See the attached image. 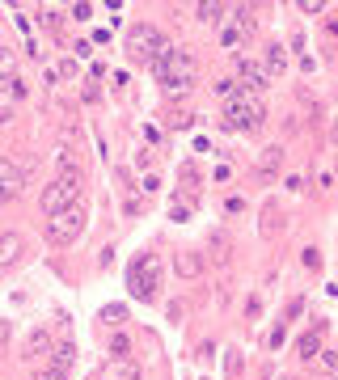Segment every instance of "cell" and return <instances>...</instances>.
I'll list each match as a JSON object with an SVG mask.
<instances>
[{"instance_id": "obj_1", "label": "cell", "mask_w": 338, "mask_h": 380, "mask_svg": "<svg viewBox=\"0 0 338 380\" xmlns=\"http://www.w3.org/2000/svg\"><path fill=\"white\" fill-rule=\"evenodd\" d=\"M81 186H85V173H81L77 165H68L55 182L42 190V212H47V216H60V212H68V207H77Z\"/></svg>"}, {"instance_id": "obj_2", "label": "cell", "mask_w": 338, "mask_h": 380, "mask_svg": "<svg viewBox=\"0 0 338 380\" xmlns=\"http://www.w3.org/2000/svg\"><path fill=\"white\" fill-rule=\"evenodd\" d=\"M262 118H267V110H262L258 93L237 89V97H233V101H224V127H229V131H254Z\"/></svg>"}, {"instance_id": "obj_3", "label": "cell", "mask_w": 338, "mask_h": 380, "mask_svg": "<svg viewBox=\"0 0 338 380\" xmlns=\"http://www.w3.org/2000/svg\"><path fill=\"white\" fill-rule=\"evenodd\" d=\"M127 288L135 300H153V292L161 288V258L157 253H144L127 266Z\"/></svg>"}, {"instance_id": "obj_4", "label": "cell", "mask_w": 338, "mask_h": 380, "mask_svg": "<svg viewBox=\"0 0 338 380\" xmlns=\"http://www.w3.org/2000/svg\"><path fill=\"white\" fill-rule=\"evenodd\" d=\"M81 228H85V207H68L47 220V237H51V245H72L81 237Z\"/></svg>"}, {"instance_id": "obj_5", "label": "cell", "mask_w": 338, "mask_h": 380, "mask_svg": "<svg viewBox=\"0 0 338 380\" xmlns=\"http://www.w3.org/2000/svg\"><path fill=\"white\" fill-rule=\"evenodd\" d=\"M127 42H131V51H140V55H148V60H157V55L169 51V42L161 38V30H153V25H135V30L127 34Z\"/></svg>"}, {"instance_id": "obj_6", "label": "cell", "mask_w": 338, "mask_h": 380, "mask_svg": "<svg viewBox=\"0 0 338 380\" xmlns=\"http://www.w3.org/2000/svg\"><path fill=\"white\" fill-rule=\"evenodd\" d=\"M271 85V72L254 64V60H237V89H246V93H262Z\"/></svg>"}, {"instance_id": "obj_7", "label": "cell", "mask_w": 338, "mask_h": 380, "mask_svg": "<svg viewBox=\"0 0 338 380\" xmlns=\"http://www.w3.org/2000/svg\"><path fill=\"white\" fill-rule=\"evenodd\" d=\"M0 186H5V199H17L21 194V186H26V177H21V169L5 157L0 161Z\"/></svg>"}, {"instance_id": "obj_8", "label": "cell", "mask_w": 338, "mask_h": 380, "mask_svg": "<svg viewBox=\"0 0 338 380\" xmlns=\"http://www.w3.org/2000/svg\"><path fill=\"white\" fill-rule=\"evenodd\" d=\"M262 68H267L271 76H283V68H287V51H283L279 42H271L267 55H262Z\"/></svg>"}, {"instance_id": "obj_9", "label": "cell", "mask_w": 338, "mask_h": 380, "mask_svg": "<svg viewBox=\"0 0 338 380\" xmlns=\"http://www.w3.org/2000/svg\"><path fill=\"white\" fill-rule=\"evenodd\" d=\"M106 380H140V368H135L131 359H114V364L106 368Z\"/></svg>"}, {"instance_id": "obj_10", "label": "cell", "mask_w": 338, "mask_h": 380, "mask_svg": "<svg viewBox=\"0 0 338 380\" xmlns=\"http://www.w3.org/2000/svg\"><path fill=\"white\" fill-rule=\"evenodd\" d=\"M17 253H21V237H17V233H5V237H0V262L13 266Z\"/></svg>"}, {"instance_id": "obj_11", "label": "cell", "mask_w": 338, "mask_h": 380, "mask_svg": "<svg viewBox=\"0 0 338 380\" xmlns=\"http://www.w3.org/2000/svg\"><path fill=\"white\" fill-rule=\"evenodd\" d=\"M161 89H165V97H186L195 89V76H174V81H165Z\"/></svg>"}, {"instance_id": "obj_12", "label": "cell", "mask_w": 338, "mask_h": 380, "mask_svg": "<svg viewBox=\"0 0 338 380\" xmlns=\"http://www.w3.org/2000/svg\"><path fill=\"white\" fill-rule=\"evenodd\" d=\"M72 355H77V346H72V342H60V346L51 351V368L68 372V368H72Z\"/></svg>"}, {"instance_id": "obj_13", "label": "cell", "mask_w": 338, "mask_h": 380, "mask_svg": "<svg viewBox=\"0 0 338 380\" xmlns=\"http://www.w3.org/2000/svg\"><path fill=\"white\" fill-rule=\"evenodd\" d=\"M174 266H178V275H182V279H195V275L203 270V262L195 258V253H178V262H174Z\"/></svg>"}, {"instance_id": "obj_14", "label": "cell", "mask_w": 338, "mask_h": 380, "mask_svg": "<svg viewBox=\"0 0 338 380\" xmlns=\"http://www.w3.org/2000/svg\"><path fill=\"white\" fill-rule=\"evenodd\" d=\"M296 351H300V359H317V355H322V334H304L296 342Z\"/></svg>"}, {"instance_id": "obj_15", "label": "cell", "mask_w": 338, "mask_h": 380, "mask_svg": "<svg viewBox=\"0 0 338 380\" xmlns=\"http://www.w3.org/2000/svg\"><path fill=\"white\" fill-rule=\"evenodd\" d=\"M123 317H127V309H123V304H106V309H102V321H110V325H118Z\"/></svg>"}, {"instance_id": "obj_16", "label": "cell", "mask_w": 338, "mask_h": 380, "mask_svg": "<svg viewBox=\"0 0 338 380\" xmlns=\"http://www.w3.org/2000/svg\"><path fill=\"white\" fill-rule=\"evenodd\" d=\"M220 38H224V47H237L241 38H246V30H241V25L233 21V25H224V34H220Z\"/></svg>"}, {"instance_id": "obj_17", "label": "cell", "mask_w": 338, "mask_h": 380, "mask_svg": "<svg viewBox=\"0 0 338 380\" xmlns=\"http://www.w3.org/2000/svg\"><path fill=\"white\" fill-rule=\"evenodd\" d=\"M195 13H199V21H216V17L224 13V5H211V0H207V5H199Z\"/></svg>"}, {"instance_id": "obj_18", "label": "cell", "mask_w": 338, "mask_h": 380, "mask_svg": "<svg viewBox=\"0 0 338 380\" xmlns=\"http://www.w3.org/2000/svg\"><path fill=\"white\" fill-rule=\"evenodd\" d=\"M110 351H114V359H127V351H131V342H127V334H114V342H110Z\"/></svg>"}, {"instance_id": "obj_19", "label": "cell", "mask_w": 338, "mask_h": 380, "mask_svg": "<svg viewBox=\"0 0 338 380\" xmlns=\"http://www.w3.org/2000/svg\"><path fill=\"white\" fill-rule=\"evenodd\" d=\"M30 351H55V346H51V338H47L42 329H34V334H30Z\"/></svg>"}, {"instance_id": "obj_20", "label": "cell", "mask_w": 338, "mask_h": 380, "mask_svg": "<svg viewBox=\"0 0 338 380\" xmlns=\"http://www.w3.org/2000/svg\"><path fill=\"white\" fill-rule=\"evenodd\" d=\"M190 123H195V114H169V127H174V131H182V127H190Z\"/></svg>"}, {"instance_id": "obj_21", "label": "cell", "mask_w": 338, "mask_h": 380, "mask_svg": "<svg viewBox=\"0 0 338 380\" xmlns=\"http://www.w3.org/2000/svg\"><path fill=\"white\" fill-rule=\"evenodd\" d=\"M5 93L9 97H26V81H17V76H13V81H5Z\"/></svg>"}, {"instance_id": "obj_22", "label": "cell", "mask_w": 338, "mask_h": 380, "mask_svg": "<svg viewBox=\"0 0 338 380\" xmlns=\"http://www.w3.org/2000/svg\"><path fill=\"white\" fill-rule=\"evenodd\" d=\"M279 165V148H267V157L258 161V169H275Z\"/></svg>"}, {"instance_id": "obj_23", "label": "cell", "mask_w": 338, "mask_h": 380, "mask_svg": "<svg viewBox=\"0 0 338 380\" xmlns=\"http://www.w3.org/2000/svg\"><path fill=\"white\" fill-rule=\"evenodd\" d=\"M296 9H300V13H326V5H322V0H300Z\"/></svg>"}, {"instance_id": "obj_24", "label": "cell", "mask_w": 338, "mask_h": 380, "mask_svg": "<svg viewBox=\"0 0 338 380\" xmlns=\"http://www.w3.org/2000/svg\"><path fill=\"white\" fill-rule=\"evenodd\" d=\"M224 212H233V216H237V212H246V199H241V194H233V199H224Z\"/></svg>"}, {"instance_id": "obj_25", "label": "cell", "mask_w": 338, "mask_h": 380, "mask_svg": "<svg viewBox=\"0 0 338 380\" xmlns=\"http://www.w3.org/2000/svg\"><path fill=\"white\" fill-rule=\"evenodd\" d=\"M89 17H93L89 5H72V21H89Z\"/></svg>"}, {"instance_id": "obj_26", "label": "cell", "mask_w": 338, "mask_h": 380, "mask_svg": "<svg viewBox=\"0 0 338 380\" xmlns=\"http://www.w3.org/2000/svg\"><path fill=\"white\" fill-rule=\"evenodd\" d=\"M34 380H68V372H60V368H47V372H38Z\"/></svg>"}, {"instance_id": "obj_27", "label": "cell", "mask_w": 338, "mask_h": 380, "mask_svg": "<svg viewBox=\"0 0 338 380\" xmlns=\"http://www.w3.org/2000/svg\"><path fill=\"white\" fill-rule=\"evenodd\" d=\"M322 364H326L330 372H338V351H322Z\"/></svg>"}, {"instance_id": "obj_28", "label": "cell", "mask_w": 338, "mask_h": 380, "mask_svg": "<svg viewBox=\"0 0 338 380\" xmlns=\"http://www.w3.org/2000/svg\"><path fill=\"white\" fill-rule=\"evenodd\" d=\"M334 140H338V118H334Z\"/></svg>"}, {"instance_id": "obj_29", "label": "cell", "mask_w": 338, "mask_h": 380, "mask_svg": "<svg viewBox=\"0 0 338 380\" xmlns=\"http://www.w3.org/2000/svg\"><path fill=\"white\" fill-rule=\"evenodd\" d=\"M326 380H338V372H330V376H326Z\"/></svg>"}, {"instance_id": "obj_30", "label": "cell", "mask_w": 338, "mask_h": 380, "mask_svg": "<svg viewBox=\"0 0 338 380\" xmlns=\"http://www.w3.org/2000/svg\"><path fill=\"white\" fill-rule=\"evenodd\" d=\"M279 380H296V376H279Z\"/></svg>"}, {"instance_id": "obj_31", "label": "cell", "mask_w": 338, "mask_h": 380, "mask_svg": "<svg viewBox=\"0 0 338 380\" xmlns=\"http://www.w3.org/2000/svg\"><path fill=\"white\" fill-rule=\"evenodd\" d=\"M334 173H338V157H334Z\"/></svg>"}]
</instances>
